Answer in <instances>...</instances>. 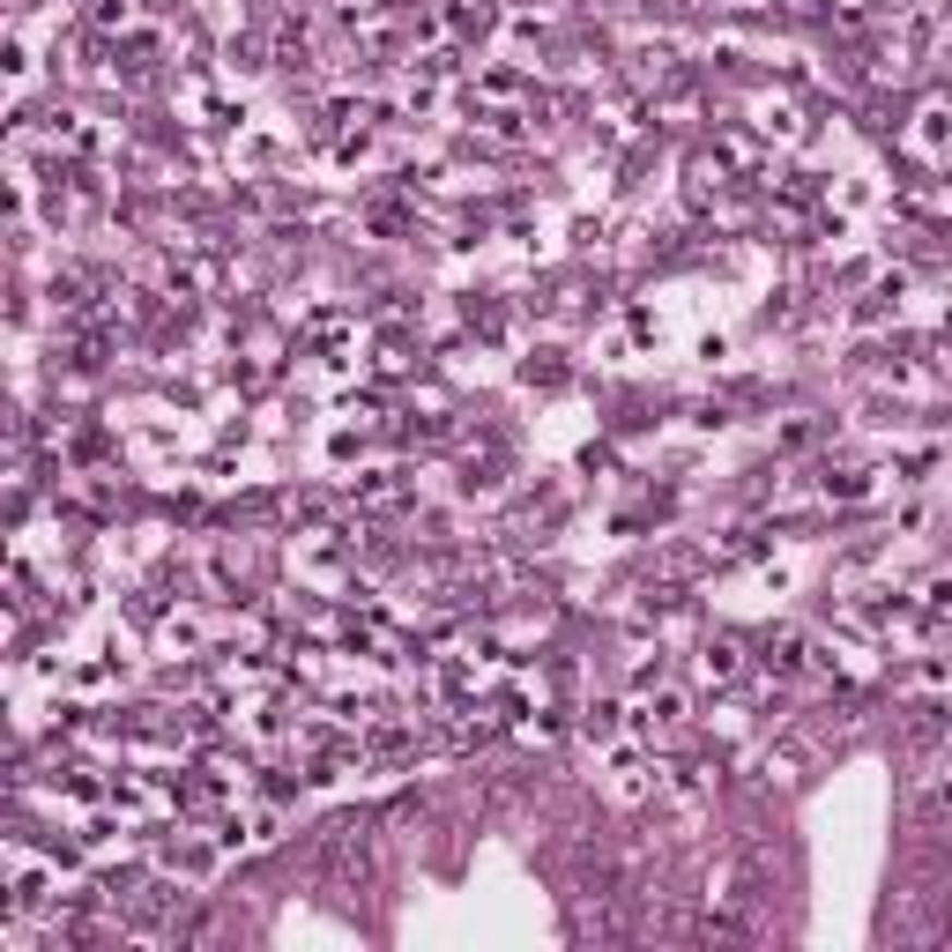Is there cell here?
Instances as JSON below:
<instances>
[{"label": "cell", "mask_w": 952, "mask_h": 952, "mask_svg": "<svg viewBox=\"0 0 952 952\" xmlns=\"http://www.w3.org/2000/svg\"><path fill=\"white\" fill-rule=\"evenodd\" d=\"M745 670V655H737V640H707V655H700V677H714V685H730Z\"/></svg>", "instance_id": "obj_1"}]
</instances>
